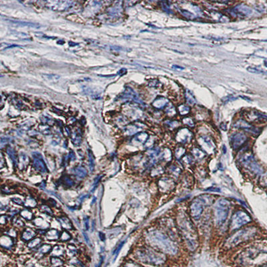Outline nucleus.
Instances as JSON below:
<instances>
[{
    "label": "nucleus",
    "instance_id": "nucleus-23",
    "mask_svg": "<svg viewBox=\"0 0 267 267\" xmlns=\"http://www.w3.org/2000/svg\"><path fill=\"white\" fill-rule=\"evenodd\" d=\"M74 174L77 176L78 178H84L86 176L87 170L82 166H78L74 169Z\"/></svg>",
    "mask_w": 267,
    "mask_h": 267
},
{
    "label": "nucleus",
    "instance_id": "nucleus-20",
    "mask_svg": "<svg viewBox=\"0 0 267 267\" xmlns=\"http://www.w3.org/2000/svg\"><path fill=\"white\" fill-rule=\"evenodd\" d=\"M57 220H58L60 224L63 229L68 230L72 229V224L69 218L67 217H62L57 218Z\"/></svg>",
    "mask_w": 267,
    "mask_h": 267
},
{
    "label": "nucleus",
    "instance_id": "nucleus-41",
    "mask_svg": "<svg viewBox=\"0 0 267 267\" xmlns=\"http://www.w3.org/2000/svg\"><path fill=\"white\" fill-rule=\"evenodd\" d=\"M259 183L262 186L267 187V172L261 176L259 180Z\"/></svg>",
    "mask_w": 267,
    "mask_h": 267
},
{
    "label": "nucleus",
    "instance_id": "nucleus-26",
    "mask_svg": "<svg viewBox=\"0 0 267 267\" xmlns=\"http://www.w3.org/2000/svg\"><path fill=\"white\" fill-rule=\"evenodd\" d=\"M168 172L173 176H178L179 174H180L182 172V168H180V166H176L175 164H172L168 168Z\"/></svg>",
    "mask_w": 267,
    "mask_h": 267
},
{
    "label": "nucleus",
    "instance_id": "nucleus-8",
    "mask_svg": "<svg viewBox=\"0 0 267 267\" xmlns=\"http://www.w3.org/2000/svg\"><path fill=\"white\" fill-rule=\"evenodd\" d=\"M229 12L230 15H232L234 17H244L250 16L253 13V10L248 5L241 4L230 9V11H229Z\"/></svg>",
    "mask_w": 267,
    "mask_h": 267
},
{
    "label": "nucleus",
    "instance_id": "nucleus-35",
    "mask_svg": "<svg viewBox=\"0 0 267 267\" xmlns=\"http://www.w3.org/2000/svg\"><path fill=\"white\" fill-rule=\"evenodd\" d=\"M247 69V71H248L250 73H253V74H265L266 73L265 72H264L262 69L256 68V67H248Z\"/></svg>",
    "mask_w": 267,
    "mask_h": 267
},
{
    "label": "nucleus",
    "instance_id": "nucleus-29",
    "mask_svg": "<svg viewBox=\"0 0 267 267\" xmlns=\"http://www.w3.org/2000/svg\"><path fill=\"white\" fill-rule=\"evenodd\" d=\"M172 152L169 149H166L163 152L160 158L163 160H165L166 162H169L172 160Z\"/></svg>",
    "mask_w": 267,
    "mask_h": 267
},
{
    "label": "nucleus",
    "instance_id": "nucleus-31",
    "mask_svg": "<svg viewBox=\"0 0 267 267\" xmlns=\"http://www.w3.org/2000/svg\"><path fill=\"white\" fill-rule=\"evenodd\" d=\"M192 154L196 158L198 159H202L205 156V152L201 150L199 148H195L192 150Z\"/></svg>",
    "mask_w": 267,
    "mask_h": 267
},
{
    "label": "nucleus",
    "instance_id": "nucleus-50",
    "mask_svg": "<svg viewBox=\"0 0 267 267\" xmlns=\"http://www.w3.org/2000/svg\"><path fill=\"white\" fill-rule=\"evenodd\" d=\"M12 201L14 202L15 203H16L17 204H19V205H23V204H24L22 200H21V199H20V198H12Z\"/></svg>",
    "mask_w": 267,
    "mask_h": 267
},
{
    "label": "nucleus",
    "instance_id": "nucleus-17",
    "mask_svg": "<svg viewBox=\"0 0 267 267\" xmlns=\"http://www.w3.org/2000/svg\"><path fill=\"white\" fill-rule=\"evenodd\" d=\"M200 140L202 141L201 146L203 144L204 145L205 144V146L204 148H206L208 146V149H210V150L213 151L214 150L215 146L213 143V142H212V140H211V138L209 137V136H202V137L200 138Z\"/></svg>",
    "mask_w": 267,
    "mask_h": 267
},
{
    "label": "nucleus",
    "instance_id": "nucleus-38",
    "mask_svg": "<svg viewBox=\"0 0 267 267\" xmlns=\"http://www.w3.org/2000/svg\"><path fill=\"white\" fill-rule=\"evenodd\" d=\"M70 238H71V236L67 231L62 232V233L61 234V235L60 236V241H62V242L68 241Z\"/></svg>",
    "mask_w": 267,
    "mask_h": 267
},
{
    "label": "nucleus",
    "instance_id": "nucleus-11",
    "mask_svg": "<svg viewBox=\"0 0 267 267\" xmlns=\"http://www.w3.org/2000/svg\"><path fill=\"white\" fill-rule=\"evenodd\" d=\"M247 136L242 133H236L230 137V146L234 150H237L247 141Z\"/></svg>",
    "mask_w": 267,
    "mask_h": 267
},
{
    "label": "nucleus",
    "instance_id": "nucleus-24",
    "mask_svg": "<svg viewBox=\"0 0 267 267\" xmlns=\"http://www.w3.org/2000/svg\"><path fill=\"white\" fill-rule=\"evenodd\" d=\"M29 163V158L26 156H21L18 161V167L20 170L25 169Z\"/></svg>",
    "mask_w": 267,
    "mask_h": 267
},
{
    "label": "nucleus",
    "instance_id": "nucleus-3",
    "mask_svg": "<svg viewBox=\"0 0 267 267\" xmlns=\"http://www.w3.org/2000/svg\"><path fill=\"white\" fill-rule=\"evenodd\" d=\"M256 230L254 227H248L235 232L227 240L226 247L227 248L235 247L240 244L254 237L256 235Z\"/></svg>",
    "mask_w": 267,
    "mask_h": 267
},
{
    "label": "nucleus",
    "instance_id": "nucleus-49",
    "mask_svg": "<svg viewBox=\"0 0 267 267\" xmlns=\"http://www.w3.org/2000/svg\"><path fill=\"white\" fill-rule=\"evenodd\" d=\"M14 224L15 225L18 226H23L24 225V223L23 222L22 220H21L19 218H16V220L14 221Z\"/></svg>",
    "mask_w": 267,
    "mask_h": 267
},
{
    "label": "nucleus",
    "instance_id": "nucleus-51",
    "mask_svg": "<svg viewBox=\"0 0 267 267\" xmlns=\"http://www.w3.org/2000/svg\"><path fill=\"white\" fill-rule=\"evenodd\" d=\"M236 98H233V96H227V97H226V98H224V99H223V102H224V103H227V102H230V101H232V100H235Z\"/></svg>",
    "mask_w": 267,
    "mask_h": 267
},
{
    "label": "nucleus",
    "instance_id": "nucleus-42",
    "mask_svg": "<svg viewBox=\"0 0 267 267\" xmlns=\"http://www.w3.org/2000/svg\"><path fill=\"white\" fill-rule=\"evenodd\" d=\"M63 183L66 186L71 187V186H73V185H74V181H73L70 178L66 176V177H64V178H63Z\"/></svg>",
    "mask_w": 267,
    "mask_h": 267
},
{
    "label": "nucleus",
    "instance_id": "nucleus-14",
    "mask_svg": "<svg viewBox=\"0 0 267 267\" xmlns=\"http://www.w3.org/2000/svg\"><path fill=\"white\" fill-rule=\"evenodd\" d=\"M169 103L170 102L168 101V100L165 98V97L160 96L154 100V102H153V106L156 108L162 109L164 107H166Z\"/></svg>",
    "mask_w": 267,
    "mask_h": 267
},
{
    "label": "nucleus",
    "instance_id": "nucleus-4",
    "mask_svg": "<svg viewBox=\"0 0 267 267\" xmlns=\"http://www.w3.org/2000/svg\"><path fill=\"white\" fill-rule=\"evenodd\" d=\"M138 256L142 261L154 265H161L165 261V256L163 254L154 251L150 248H144L137 252Z\"/></svg>",
    "mask_w": 267,
    "mask_h": 267
},
{
    "label": "nucleus",
    "instance_id": "nucleus-39",
    "mask_svg": "<svg viewBox=\"0 0 267 267\" xmlns=\"http://www.w3.org/2000/svg\"><path fill=\"white\" fill-rule=\"evenodd\" d=\"M166 124L170 128H172L174 129L176 128L179 126V122L178 121H175V120H167L166 121Z\"/></svg>",
    "mask_w": 267,
    "mask_h": 267
},
{
    "label": "nucleus",
    "instance_id": "nucleus-46",
    "mask_svg": "<svg viewBox=\"0 0 267 267\" xmlns=\"http://www.w3.org/2000/svg\"><path fill=\"white\" fill-rule=\"evenodd\" d=\"M89 160H90V170L92 172L94 170V169L95 163H94V157L90 152H89Z\"/></svg>",
    "mask_w": 267,
    "mask_h": 267
},
{
    "label": "nucleus",
    "instance_id": "nucleus-45",
    "mask_svg": "<svg viewBox=\"0 0 267 267\" xmlns=\"http://www.w3.org/2000/svg\"><path fill=\"white\" fill-rule=\"evenodd\" d=\"M41 210H42V212H44V213L50 215V216H52L53 215V212L51 211V209L48 207V206H47V205L42 206H41Z\"/></svg>",
    "mask_w": 267,
    "mask_h": 267
},
{
    "label": "nucleus",
    "instance_id": "nucleus-58",
    "mask_svg": "<svg viewBox=\"0 0 267 267\" xmlns=\"http://www.w3.org/2000/svg\"><path fill=\"white\" fill-rule=\"evenodd\" d=\"M100 239H101L102 241H104V240H105V236H104V234L102 233V232H100Z\"/></svg>",
    "mask_w": 267,
    "mask_h": 267
},
{
    "label": "nucleus",
    "instance_id": "nucleus-36",
    "mask_svg": "<svg viewBox=\"0 0 267 267\" xmlns=\"http://www.w3.org/2000/svg\"><path fill=\"white\" fill-rule=\"evenodd\" d=\"M41 242V239L40 238H35L28 242V247L29 248H34L40 244Z\"/></svg>",
    "mask_w": 267,
    "mask_h": 267
},
{
    "label": "nucleus",
    "instance_id": "nucleus-55",
    "mask_svg": "<svg viewBox=\"0 0 267 267\" xmlns=\"http://www.w3.org/2000/svg\"><path fill=\"white\" fill-rule=\"evenodd\" d=\"M10 231L11 232H10L9 233H10V235L11 236H15L16 235V232H15L14 230H10Z\"/></svg>",
    "mask_w": 267,
    "mask_h": 267
},
{
    "label": "nucleus",
    "instance_id": "nucleus-56",
    "mask_svg": "<svg viewBox=\"0 0 267 267\" xmlns=\"http://www.w3.org/2000/svg\"><path fill=\"white\" fill-rule=\"evenodd\" d=\"M220 128L223 130H226V125L224 123H222L220 124Z\"/></svg>",
    "mask_w": 267,
    "mask_h": 267
},
{
    "label": "nucleus",
    "instance_id": "nucleus-19",
    "mask_svg": "<svg viewBox=\"0 0 267 267\" xmlns=\"http://www.w3.org/2000/svg\"><path fill=\"white\" fill-rule=\"evenodd\" d=\"M33 223L35 226L38 227H40V228L42 229H46L49 226V224H48L44 218H42L41 217L35 218V219L33 220Z\"/></svg>",
    "mask_w": 267,
    "mask_h": 267
},
{
    "label": "nucleus",
    "instance_id": "nucleus-59",
    "mask_svg": "<svg viewBox=\"0 0 267 267\" xmlns=\"http://www.w3.org/2000/svg\"><path fill=\"white\" fill-rule=\"evenodd\" d=\"M260 267H267V265H263V266H260Z\"/></svg>",
    "mask_w": 267,
    "mask_h": 267
},
{
    "label": "nucleus",
    "instance_id": "nucleus-9",
    "mask_svg": "<svg viewBox=\"0 0 267 267\" xmlns=\"http://www.w3.org/2000/svg\"><path fill=\"white\" fill-rule=\"evenodd\" d=\"M204 204L198 198H195L191 203L190 206V214L192 216L194 219L198 220L201 216L203 212V208H204Z\"/></svg>",
    "mask_w": 267,
    "mask_h": 267
},
{
    "label": "nucleus",
    "instance_id": "nucleus-34",
    "mask_svg": "<svg viewBox=\"0 0 267 267\" xmlns=\"http://www.w3.org/2000/svg\"><path fill=\"white\" fill-rule=\"evenodd\" d=\"M186 152L184 148L182 146H180L176 148V150H175V156L177 159H180L182 157L184 156V154Z\"/></svg>",
    "mask_w": 267,
    "mask_h": 267
},
{
    "label": "nucleus",
    "instance_id": "nucleus-5",
    "mask_svg": "<svg viewBox=\"0 0 267 267\" xmlns=\"http://www.w3.org/2000/svg\"><path fill=\"white\" fill-rule=\"evenodd\" d=\"M230 203L227 200H218L214 206L215 218L218 225H222L225 222L229 216Z\"/></svg>",
    "mask_w": 267,
    "mask_h": 267
},
{
    "label": "nucleus",
    "instance_id": "nucleus-16",
    "mask_svg": "<svg viewBox=\"0 0 267 267\" xmlns=\"http://www.w3.org/2000/svg\"><path fill=\"white\" fill-rule=\"evenodd\" d=\"M247 118H248V120H251L253 121L255 120V119L258 120L265 119L267 120V115L260 113V112L257 111H253L248 114V115L247 116Z\"/></svg>",
    "mask_w": 267,
    "mask_h": 267
},
{
    "label": "nucleus",
    "instance_id": "nucleus-15",
    "mask_svg": "<svg viewBox=\"0 0 267 267\" xmlns=\"http://www.w3.org/2000/svg\"><path fill=\"white\" fill-rule=\"evenodd\" d=\"M33 166L39 172L44 174L47 172V168L43 160L40 158H35L33 160Z\"/></svg>",
    "mask_w": 267,
    "mask_h": 267
},
{
    "label": "nucleus",
    "instance_id": "nucleus-10",
    "mask_svg": "<svg viewBox=\"0 0 267 267\" xmlns=\"http://www.w3.org/2000/svg\"><path fill=\"white\" fill-rule=\"evenodd\" d=\"M193 138L192 133L188 128H181L178 131L176 140L179 143L185 144L192 140Z\"/></svg>",
    "mask_w": 267,
    "mask_h": 267
},
{
    "label": "nucleus",
    "instance_id": "nucleus-53",
    "mask_svg": "<svg viewBox=\"0 0 267 267\" xmlns=\"http://www.w3.org/2000/svg\"><path fill=\"white\" fill-rule=\"evenodd\" d=\"M83 235H84V238H85V240H86V242H87V244H90V239H89V238H88V236H87V235H86V233H83Z\"/></svg>",
    "mask_w": 267,
    "mask_h": 267
},
{
    "label": "nucleus",
    "instance_id": "nucleus-21",
    "mask_svg": "<svg viewBox=\"0 0 267 267\" xmlns=\"http://www.w3.org/2000/svg\"><path fill=\"white\" fill-rule=\"evenodd\" d=\"M35 236V232L33 231V230L32 229H26L22 233V239H23L24 241H28L29 240L32 239V238L34 237Z\"/></svg>",
    "mask_w": 267,
    "mask_h": 267
},
{
    "label": "nucleus",
    "instance_id": "nucleus-47",
    "mask_svg": "<svg viewBox=\"0 0 267 267\" xmlns=\"http://www.w3.org/2000/svg\"><path fill=\"white\" fill-rule=\"evenodd\" d=\"M162 8L167 13H172L170 8V5H168V2H162Z\"/></svg>",
    "mask_w": 267,
    "mask_h": 267
},
{
    "label": "nucleus",
    "instance_id": "nucleus-1",
    "mask_svg": "<svg viewBox=\"0 0 267 267\" xmlns=\"http://www.w3.org/2000/svg\"><path fill=\"white\" fill-rule=\"evenodd\" d=\"M178 227L186 240L188 246L191 250H195L197 247L198 241L196 230L193 224L186 214L182 213L178 218Z\"/></svg>",
    "mask_w": 267,
    "mask_h": 267
},
{
    "label": "nucleus",
    "instance_id": "nucleus-52",
    "mask_svg": "<svg viewBox=\"0 0 267 267\" xmlns=\"http://www.w3.org/2000/svg\"><path fill=\"white\" fill-rule=\"evenodd\" d=\"M125 243V242H122V243H121L120 244V246L119 247H118V248H117V250L115 251V253H114V254H116V257L117 256V255L118 254V253H119V252H120V250H121V248H122V247H123V245H124V244Z\"/></svg>",
    "mask_w": 267,
    "mask_h": 267
},
{
    "label": "nucleus",
    "instance_id": "nucleus-54",
    "mask_svg": "<svg viewBox=\"0 0 267 267\" xmlns=\"http://www.w3.org/2000/svg\"><path fill=\"white\" fill-rule=\"evenodd\" d=\"M172 68H174V69H178L179 70H182V69H184V68H183V67H180V66H177V65H174V66H172Z\"/></svg>",
    "mask_w": 267,
    "mask_h": 267
},
{
    "label": "nucleus",
    "instance_id": "nucleus-30",
    "mask_svg": "<svg viewBox=\"0 0 267 267\" xmlns=\"http://www.w3.org/2000/svg\"><path fill=\"white\" fill-rule=\"evenodd\" d=\"M20 214L23 218L28 220H31L33 218L32 212L28 210V209H24V210L21 211Z\"/></svg>",
    "mask_w": 267,
    "mask_h": 267
},
{
    "label": "nucleus",
    "instance_id": "nucleus-22",
    "mask_svg": "<svg viewBox=\"0 0 267 267\" xmlns=\"http://www.w3.org/2000/svg\"><path fill=\"white\" fill-rule=\"evenodd\" d=\"M184 96H185V98H186V100L187 103L190 105H195L196 102V100L195 99V97L194 96L193 94L190 92V90H186L184 92Z\"/></svg>",
    "mask_w": 267,
    "mask_h": 267
},
{
    "label": "nucleus",
    "instance_id": "nucleus-18",
    "mask_svg": "<svg viewBox=\"0 0 267 267\" xmlns=\"http://www.w3.org/2000/svg\"><path fill=\"white\" fill-rule=\"evenodd\" d=\"M0 244L2 247L5 248L10 247L13 244V241L10 236H2L0 238Z\"/></svg>",
    "mask_w": 267,
    "mask_h": 267
},
{
    "label": "nucleus",
    "instance_id": "nucleus-13",
    "mask_svg": "<svg viewBox=\"0 0 267 267\" xmlns=\"http://www.w3.org/2000/svg\"><path fill=\"white\" fill-rule=\"evenodd\" d=\"M158 186L160 190L162 192H166L168 191L171 190L173 187H174V181L172 179L169 178H162L159 181Z\"/></svg>",
    "mask_w": 267,
    "mask_h": 267
},
{
    "label": "nucleus",
    "instance_id": "nucleus-28",
    "mask_svg": "<svg viewBox=\"0 0 267 267\" xmlns=\"http://www.w3.org/2000/svg\"><path fill=\"white\" fill-rule=\"evenodd\" d=\"M178 111L179 112V114L182 115V116H185V115L189 114V112L190 111V108L189 106L181 104L180 106H178Z\"/></svg>",
    "mask_w": 267,
    "mask_h": 267
},
{
    "label": "nucleus",
    "instance_id": "nucleus-43",
    "mask_svg": "<svg viewBox=\"0 0 267 267\" xmlns=\"http://www.w3.org/2000/svg\"><path fill=\"white\" fill-rule=\"evenodd\" d=\"M183 161L187 165H190L194 162V158L191 156H185L183 158Z\"/></svg>",
    "mask_w": 267,
    "mask_h": 267
},
{
    "label": "nucleus",
    "instance_id": "nucleus-57",
    "mask_svg": "<svg viewBox=\"0 0 267 267\" xmlns=\"http://www.w3.org/2000/svg\"><path fill=\"white\" fill-rule=\"evenodd\" d=\"M85 225H86V230L88 229V228H89V220H88V219H86V221H85Z\"/></svg>",
    "mask_w": 267,
    "mask_h": 267
},
{
    "label": "nucleus",
    "instance_id": "nucleus-25",
    "mask_svg": "<svg viewBox=\"0 0 267 267\" xmlns=\"http://www.w3.org/2000/svg\"><path fill=\"white\" fill-rule=\"evenodd\" d=\"M59 236H60V234L58 231L54 229H51L49 230L46 234L47 238L48 240H50V241H55V240L59 239Z\"/></svg>",
    "mask_w": 267,
    "mask_h": 267
},
{
    "label": "nucleus",
    "instance_id": "nucleus-7",
    "mask_svg": "<svg viewBox=\"0 0 267 267\" xmlns=\"http://www.w3.org/2000/svg\"><path fill=\"white\" fill-rule=\"evenodd\" d=\"M251 218L247 213L243 211H238L233 215L230 222V229L235 230L236 229L245 225L251 222Z\"/></svg>",
    "mask_w": 267,
    "mask_h": 267
},
{
    "label": "nucleus",
    "instance_id": "nucleus-12",
    "mask_svg": "<svg viewBox=\"0 0 267 267\" xmlns=\"http://www.w3.org/2000/svg\"><path fill=\"white\" fill-rule=\"evenodd\" d=\"M234 126H235V128H241L245 130L246 131L253 133L254 134H259L260 133V130L259 129L254 128V127H253V126H251L249 123L246 122V121L243 120H240L237 121V122L235 124Z\"/></svg>",
    "mask_w": 267,
    "mask_h": 267
},
{
    "label": "nucleus",
    "instance_id": "nucleus-27",
    "mask_svg": "<svg viewBox=\"0 0 267 267\" xmlns=\"http://www.w3.org/2000/svg\"><path fill=\"white\" fill-rule=\"evenodd\" d=\"M166 113L170 117H173L176 114V110L172 103L170 102L166 107Z\"/></svg>",
    "mask_w": 267,
    "mask_h": 267
},
{
    "label": "nucleus",
    "instance_id": "nucleus-44",
    "mask_svg": "<svg viewBox=\"0 0 267 267\" xmlns=\"http://www.w3.org/2000/svg\"><path fill=\"white\" fill-rule=\"evenodd\" d=\"M51 247L50 245L45 244L40 247V248H39V251H40L41 253H47L51 250Z\"/></svg>",
    "mask_w": 267,
    "mask_h": 267
},
{
    "label": "nucleus",
    "instance_id": "nucleus-48",
    "mask_svg": "<svg viewBox=\"0 0 267 267\" xmlns=\"http://www.w3.org/2000/svg\"><path fill=\"white\" fill-rule=\"evenodd\" d=\"M8 154H9V155L10 156V158H11V160H12V161H13V162H14V165H15V166H16V164H17V158H16V155H15V153H14V151H11V150H8Z\"/></svg>",
    "mask_w": 267,
    "mask_h": 267
},
{
    "label": "nucleus",
    "instance_id": "nucleus-33",
    "mask_svg": "<svg viewBox=\"0 0 267 267\" xmlns=\"http://www.w3.org/2000/svg\"><path fill=\"white\" fill-rule=\"evenodd\" d=\"M24 204H25V206H28V207L33 208L37 205V202H36V200L34 198H32V197H29V198L26 199Z\"/></svg>",
    "mask_w": 267,
    "mask_h": 267
},
{
    "label": "nucleus",
    "instance_id": "nucleus-40",
    "mask_svg": "<svg viewBox=\"0 0 267 267\" xmlns=\"http://www.w3.org/2000/svg\"><path fill=\"white\" fill-rule=\"evenodd\" d=\"M183 122L185 125L189 126V127H194L195 126V122H194L193 120L191 118H184L183 120Z\"/></svg>",
    "mask_w": 267,
    "mask_h": 267
},
{
    "label": "nucleus",
    "instance_id": "nucleus-32",
    "mask_svg": "<svg viewBox=\"0 0 267 267\" xmlns=\"http://www.w3.org/2000/svg\"><path fill=\"white\" fill-rule=\"evenodd\" d=\"M180 12L184 17L187 18L188 20H195L196 18L195 15H194L192 13H191L190 11H189L187 10H180Z\"/></svg>",
    "mask_w": 267,
    "mask_h": 267
},
{
    "label": "nucleus",
    "instance_id": "nucleus-37",
    "mask_svg": "<svg viewBox=\"0 0 267 267\" xmlns=\"http://www.w3.org/2000/svg\"><path fill=\"white\" fill-rule=\"evenodd\" d=\"M163 172V168L161 166H157L156 168L152 169V170L151 172V176H158L160 174H162Z\"/></svg>",
    "mask_w": 267,
    "mask_h": 267
},
{
    "label": "nucleus",
    "instance_id": "nucleus-2",
    "mask_svg": "<svg viewBox=\"0 0 267 267\" xmlns=\"http://www.w3.org/2000/svg\"><path fill=\"white\" fill-rule=\"evenodd\" d=\"M148 239L152 244L164 253L174 254L177 253L178 248L172 240L162 232L153 230L148 234Z\"/></svg>",
    "mask_w": 267,
    "mask_h": 267
},
{
    "label": "nucleus",
    "instance_id": "nucleus-6",
    "mask_svg": "<svg viewBox=\"0 0 267 267\" xmlns=\"http://www.w3.org/2000/svg\"><path fill=\"white\" fill-rule=\"evenodd\" d=\"M242 166L254 174H261L263 170L256 162L253 155L250 153H245L241 158Z\"/></svg>",
    "mask_w": 267,
    "mask_h": 267
}]
</instances>
